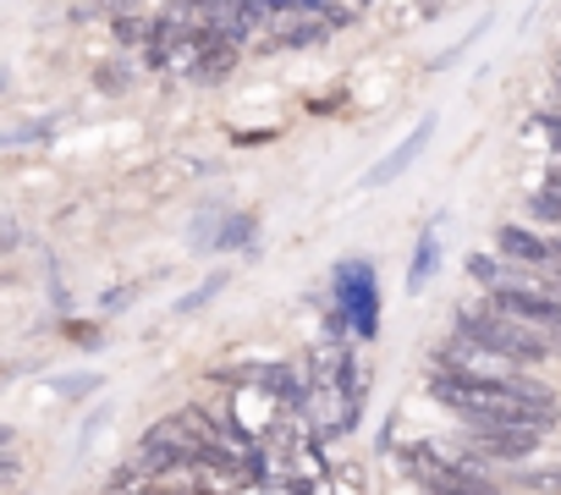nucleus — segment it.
<instances>
[{
    "label": "nucleus",
    "mask_w": 561,
    "mask_h": 495,
    "mask_svg": "<svg viewBox=\"0 0 561 495\" xmlns=\"http://www.w3.org/2000/svg\"><path fill=\"white\" fill-rule=\"evenodd\" d=\"M534 446H539V429H523V424H473L468 429V451L495 457V462H523V457H534Z\"/></svg>",
    "instance_id": "nucleus-3"
},
{
    "label": "nucleus",
    "mask_w": 561,
    "mask_h": 495,
    "mask_svg": "<svg viewBox=\"0 0 561 495\" xmlns=\"http://www.w3.org/2000/svg\"><path fill=\"white\" fill-rule=\"evenodd\" d=\"M402 468L419 479V490H424V495H501L479 468L451 462V457H446V451H435V446H408V451H402Z\"/></svg>",
    "instance_id": "nucleus-2"
},
{
    "label": "nucleus",
    "mask_w": 561,
    "mask_h": 495,
    "mask_svg": "<svg viewBox=\"0 0 561 495\" xmlns=\"http://www.w3.org/2000/svg\"><path fill=\"white\" fill-rule=\"evenodd\" d=\"M248 231H253V220H248V215H231V220L220 226V237H209V242H220V248H242Z\"/></svg>",
    "instance_id": "nucleus-9"
},
{
    "label": "nucleus",
    "mask_w": 561,
    "mask_h": 495,
    "mask_svg": "<svg viewBox=\"0 0 561 495\" xmlns=\"http://www.w3.org/2000/svg\"><path fill=\"white\" fill-rule=\"evenodd\" d=\"M517 484L534 490V495H561V457H556V462H528V468H517Z\"/></svg>",
    "instance_id": "nucleus-7"
},
{
    "label": "nucleus",
    "mask_w": 561,
    "mask_h": 495,
    "mask_svg": "<svg viewBox=\"0 0 561 495\" xmlns=\"http://www.w3.org/2000/svg\"><path fill=\"white\" fill-rule=\"evenodd\" d=\"M342 303H347L353 331H358V336H375L380 303H375V276H369V265H347V270H342Z\"/></svg>",
    "instance_id": "nucleus-4"
},
{
    "label": "nucleus",
    "mask_w": 561,
    "mask_h": 495,
    "mask_svg": "<svg viewBox=\"0 0 561 495\" xmlns=\"http://www.w3.org/2000/svg\"><path fill=\"white\" fill-rule=\"evenodd\" d=\"M430 265H435V231L419 242V260H413V287H424V276H430Z\"/></svg>",
    "instance_id": "nucleus-10"
},
{
    "label": "nucleus",
    "mask_w": 561,
    "mask_h": 495,
    "mask_svg": "<svg viewBox=\"0 0 561 495\" xmlns=\"http://www.w3.org/2000/svg\"><path fill=\"white\" fill-rule=\"evenodd\" d=\"M495 242H501V254L517 260V265H556V242H545V237L528 231V226H501Z\"/></svg>",
    "instance_id": "nucleus-5"
},
{
    "label": "nucleus",
    "mask_w": 561,
    "mask_h": 495,
    "mask_svg": "<svg viewBox=\"0 0 561 495\" xmlns=\"http://www.w3.org/2000/svg\"><path fill=\"white\" fill-rule=\"evenodd\" d=\"M424 143H430V122H419V127L402 138V149H397V154H386V160L369 171V187H380V182H391L397 171H408V165L419 160V149H424Z\"/></svg>",
    "instance_id": "nucleus-6"
},
{
    "label": "nucleus",
    "mask_w": 561,
    "mask_h": 495,
    "mask_svg": "<svg viewBox=\"0 0 561 495\" xmlns=\"http://www.w3.org/2000/svg\"><path fill=\"white\" fill-rule=\"evenodd\" d=\"M539 127H545V133H550V143H556V149H561V116H545V122H539Z\"/></svg>",
    "instance_id": "nucleus-11"
},
{
    "label": "nucleus",
    "mask_w": 561,
    "mask_h": 495,
    "mask_svg": "<svg viewBox=\"0 0 561 495\" xmlns=\"http://www.w3.org/2000/svg\"><path fill=\"white\" fill-rule=\"evenodd\" d=\"M457 331H462L468 342H479L484 353L506 358V364H539V358L561 353V336H550V331H539V325H523V320L501 314L490 298H484V309H462V314H457Z\"/></svg>",
    "instance_id": "nucleus-1"
},
{
    "label": "nucleus",
    "mask_w": 561,
    "mask_h": 495,
    "mask_svg": "<svg viewBox=\"0 0 561 495\" xmlns=\"http://www.w3.org/2000/svg\"><path fill=\"white\" fill-rule=\"evenodd\" d=\"M468 276H473V281H479L484 292H495V287H506V276H501V265H495V260H484V254H473V260H468Z\"/></svg>",
    "instance_id": "nucleus-8"
}]
</instances>
